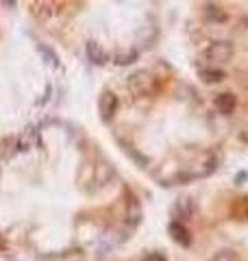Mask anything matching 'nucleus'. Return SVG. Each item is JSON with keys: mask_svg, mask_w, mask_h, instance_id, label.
<instances>
[{"mask_svg": "<svg viewBox=\"0 0 248 261\" xmlns=\"http://www.w3.org/2000/svg\"><path fill=\"white\" fill-rule=\"evenodd\" d=\"M142 222V205L133 194H127V224L133 228Z\"/></svg>", "mask_w": 248, "mask_h": 261, "instance_id": "7ed1b4c3", "label": "nucleus"}, {"mask_svg": "<svg viewBox=\"0 0 248 261\" xmlns=\"http://www.w3.org/2000/svg\"><path fill=\"white\" fill-rule=\"evenodd\" d=\"M168 233H170V238L175 240L177 244H181V246H189V244H192V235H189V231L183 226V222H179V220L170 222Z\"/></svg>", "mask_w": 248, "mask_h": 261, "instance_id": "20e7f679", "label": "nucleus"}, {"mask_svg": "<svg viewBox=\"0 0 248 261\" xmlns=\"http://www.w3.org/2000/svg\"><path fill=\"white\" fill-rule=\"evenodd\" d=\"M201 76H203L205 83H220V81L225 79V72L218 70V68H205L201 72Z\"/></svg>", "mask_w": 248, "mask_h": 261, "instance_id": "1a4fd4ad", "label": "nucleus"}, {"mask_svg": "<svg viewBox=\"0 0 248 261\" xmlns=\"http://www.w3.org/2000/svg\"><path fill=\"white\" fill-rule=\"evenodd\" d=\"M137 59V50H127V53H118L113 57V61L118 63V65H129V63H133Z\"/></svg>", "mask_w": 248, "mask_h": 261, "instance_id": "9d476101", "label": "nucleus"}, {"mask_svg": "<svg viewBox=\"0 0 248 261\" xmlns=\"http://www.w3.org/2000/svg\"><path fill=\"white\" fill-rule=\"evenodd\" d=\"M146 261H168V259H165V255H161V252H151V255L146 257Z\"/></svg>", "mask_w": 248, "mask_h": 261, "instance_id": "4468645a", "label": "nucleus"}, {"mask_svg": "<svg viewBox=\"0 0 248 261\" xmlns=\"http://www.w3.org/2000/svg\"><path fill=\"white\" fill-rule=\"evenodd\" d=\"M207 15H209L211 20H227V15L220 11V7H216V5H207Z\"/></svg>", "mask_w": 248, "mask_h": 261, "instance_id": "ddd939ff", "label": "nucleus"}, {"mask_svg": "<svg viewBox=\"0 0 248 261\" xmlns=\"http://www.w3.org/2000/svg\"><path fill=\"white\" fill-rule=\"evenodd\" d=\"M209 261H239V255H237V252H233V250L225 248V250H218Z\"/></svg>", "mask_w": 248, "mask_h": 261, "instance_id": "9b49d317", "label": "nucleus"}, {"mask_svg": "<svg viewBox=\"0 0 248 261\" xmlns=\"http://www.w3.org/2000/svg\"><path fill=\"white\" fill-rule=\"evenodd\" d=\"M235 105H237V98H235L233 94H229V92L220 94V96L216 98V107H218L220 113H225V116H229V113L235 111Z\"/></svg>", "mask_w": 248, "mask_h": 261, "instance_id": "0eeeda50", "label": "nucleus"}, {"mask_svg": "<svg viewBox=\"0 0 248 261\" xmlns=\"http://www.w3.org/2000/svg\"><path fill=\"white\" fill-rule=\"evenodd\" d=\"M151 83H153V76L148 74V72H135V74L131 76V81H129V87L133 89L135 94H146L148 87H151Z\"/></svg>", "mask_w": 248, "mask_h": 261, "instance_id": "39448f33", "label": "nucleus"}, {"mask_svg": "<svg viewBox=\"0 0 248 261\" xmlns=\"http://www.w3.org/2000/svg\"><path fill=\"white\" fill-rule=\"evenodd\" d=\"M175 216L177 218H183V220H187V218H192V214H194V200L192 198H179L177 202H175Z\"/></svg>", "mask_w": 248, "mask_h": 261, "instance_id": "6e6552de", "label": "nucleus"}, {"mask_svg": "<svg viewBox=\"0 0 248 261\" xmlns=\"http://www.w3.org/2000/svg\"><path fill=\"white\" fill-rule=\"evenodd\" d=\"M231 57H233V44L227 42V39H216L205 50V59L213 63H227L231 61Z\"/></svg>", "mask_w": 248, "mask_h": 261, "instance_id": "f257e3e1", "label": "nucleus"}, {"mask_svg": "<svg viewBox=\"0 0 248 261\" xmlns=\"http://www.w3.org/2000/svg\"><path fill=\"white\" fill-rule=\"evenodd\" d=\"M37 50L41 53V57H44V59L48 61V65H53V68H57V65H59V59H57V55L51 50V48H48V46H37Z\"/></svg>", "mask_w": 248, "mask_h": 261, "instance_id": "f8f14e48", "label": "nucleus"}, {"mask_svg": "<svg viewBox=\"0 0 248 261\" xmlns=\"http://www.w3.org/2000/svg\"><path fill=\"white\" fill-rule=\"evenodd\" d=\"M98 107H101V118L105 122H111L115 111H118V96L109 92V89H105L101 94V100H98Z\"/></svg>", "mask_w": 248, "mask_h": 261, "instance_id": "f03ea898", "label": "nucleus"}, {"mask_svg": "<svg viewBox=\"0 0 248 261\" xmlns=\"http://www.w3.org/2000/svg\"><path fill=\"white\" fill-rule=\"evenodd\" d=\"M87 57H89V61H92L94 65H103L107 63V53H105V48L94 42V39H89L87 42Z\"/></svg>", "mask_w": 248, "mask_h": 261, "instance_id": "423d86ee", "label": "nucleus"}, {"mask_svg": "<svg viewBox=\"0 0 248 261\" xmlns=\"http://www.w3.org/2000/svg\"><path fill=\"white\" fill-rule=\"evenodd\" d=\"M242 181H246V172H239L237 174V183H242Z\"/></svg>", "mask_w": 248, "mask_h": 261, "instance_id": "2eb2a0df", "label": "nucleus"}]
</instances>
